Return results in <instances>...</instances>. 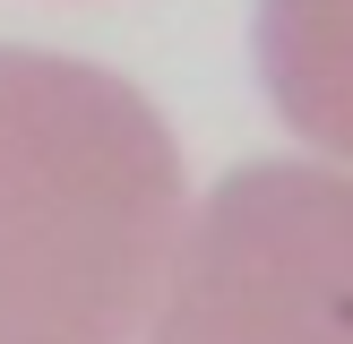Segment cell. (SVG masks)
<instances>
[{"label": "cell", "instance_id": "1", "mask_svg": "<svg viewBox=\"0 0 353 344\" xmlns=\"http://www.w3.org/2000/svg\"><path fill=\"white\" fill-rule=\"evenodd\" d=\"M181 233V147L130 78L0 43V344H130Z\"/></svg>", "mask_w": 353, "mask_h": 344}, {"label": "cell", "instance_id": "2", "mask_svg": "<svg viewBox=\"0 0 353 344\" xmlns=\"http://www.w3.org/2000/svg\"><path fill=\"white\" fill-rule=\"evenodd\" d=\"M147 344H353V172L241 164L190 224Z\"/></svg>", "mask_w": 353, "mask_h": 344}, {"label": "cell", "instance_id": "3", "mask_svg": "<svg viewBox=\"0 0 353 344\" xmlns=\"http://www.w3.org/2000/svg\"><path fill=\"white\" fill-rule=\"evenodd\" d=\"M259 78L285 129L353 164V0H259Z\"/></svg>", "mask_w": 353, "mask_h": 344}]
</instances>
